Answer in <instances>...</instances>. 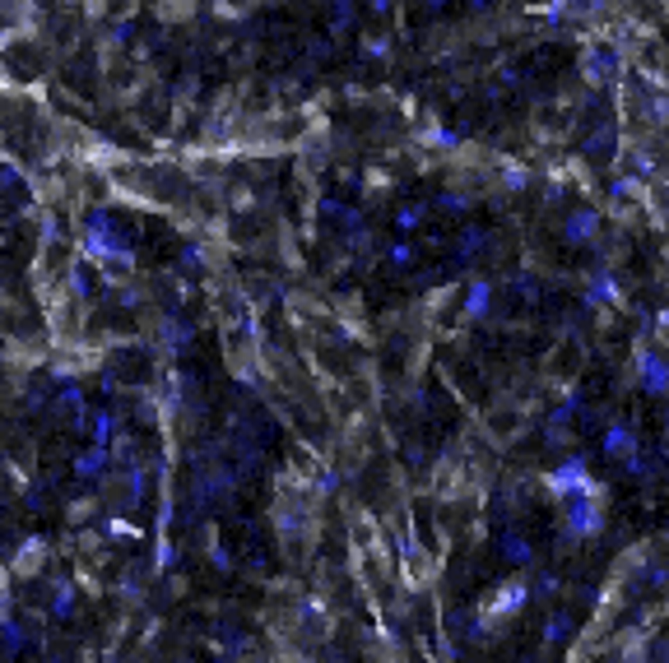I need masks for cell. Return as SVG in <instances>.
Masks as SVG:
<instances>
[{
	"label": "cell",
	"instance_id": "1",
	"mask_svg": "<svg viewBox=\"0 0 669 663\" xmlns=\"http://www.w3.org/2000/svg\"><path fill=\"white\" fill-rule=\"evenodd\" d=\"M42 557H47V543H23L19 557H14V575H33L42 571Z\"/></svg>",
	"mask_w": 669,
	"mask_h": 663
},
{
	"label": "cell",
	"instance_id": "2",
	"mask_svg": "<svg viewBox=\"0 0 669 663\" xmlns=\"http://www.w3.org/2000/svg\"><path fill=\"white\" fill-rule=\"evenodd\" d=\"M5 598H10V571L0 566V603H5Z\"/></svg>",
	"mask_w": 669,
	"mask_h": 663
}]
</instances>
